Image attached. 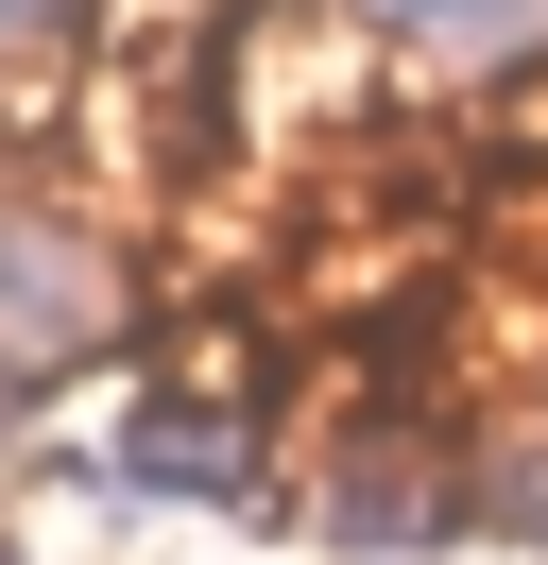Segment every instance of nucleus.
<instances>
[{
    "mask_svg": "<svg viewBox=\"0 0 548 565\" xmlns=\"http://www.w3.org/2000/svg\"><path fill=\"white\" fill-rule=\"evenodd\" d=\"M292 531H308V565H429V548H479V462L445 446L429 412H342L326 462L292 480Z\"/></svg>",
    "mask_w": 548,
    "mask_h": 565,
    "instance_id": "obj_1",
    "label": "nucleus"
},
{
    "mask_svg": "<svg viewBox=\"0 0 548 565\" xmlns=\"http://www.w3.org/2000/svg\"><path fill=\"white\" fill-rule=\"evenodd\" d=\"M86 343H120V275H103V241L68 206H0V360L18 377H68Z\"/></svg>",
    "mask_w": 548,
    "mask_h": 565,
    "instance_id": "obj_2",
    "label": "nucleus"
},
{
    "mask_svg": "<svg viewBox=\"0 0 548 565\" xmlns=\"http://www.w3.org/2000/svg\"><path fill=\"white\" fill-rule=\"evenodd\" d=\"M463 462H479V548H531L548 565V394L497 412V428H463Z\"/></svg>",
    "mask_w": 548,
    "mask_h": 565,
    "instance_id": "obj_3",
    "label": "nucleus"
},
{
    "mask_svg": "<svg viewBox=\"0 0 548 565\" xmlns=\"http://www.w3.org/2000/svg\"><path fill=\"white\" fill-rule=\"evenodd\" d=\"M394 52H445V70H514V52H548V0H360Z\"/></svg>",
    "mask_w": 548,
    "mask_h": 565,
    "instance_id": "obj_4",
    "label": "nucleus"
},
{
    "mask_svg": "<svg viewBox=\"0 0 548 565\" xmlns=\"http://www.w3.org/2000/svg\"><path fill=\"white\" fill-rule=\"evenodd\" d=\"M103 35V0H0V86L34 70V52H86Z\"/></svg>",
    "mask_w": 548,
    "mask_h": 565,
    "instance_id": "obj_5",
    "label": "nucleus"
},
{
    "mask_svg": "<svg viewBox=\"0 0 548 565\" xmlns=\"http://www.w3.org/2000/svg\"><path fill=\"white\" fill-rule=\"evenodd\" d=\"M0 206H18V104H0Z\"/></svg>",
    "mask_w": 548,
    "mask_h": 565,
    "instance_id": "obj_6",
    "label": "nucleus"
}]
</instances>
